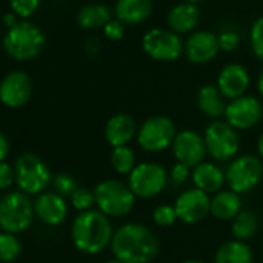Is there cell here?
I'll use <instances>...</instances> for the list:
<instances>
[{
    "instance_id": "obj_1",
    "label": "cell",
    "mask_w": 263,
    "mask_h": 263,
    "mask_svg": "<svg viewBox=\"0 0 263 263\" xmlns=\"http://www.w3.org/2000/svg\"><path fill=\"white\" fill-rule=\"evenodd\" d=\"M110 248L121 263H149L158 254L160 243L147 226L127 223L113 234Z\"/></svg>"
},
{
    "instance_id": "obj_2",
    "label": "cell",
    "mask_w": 263,
    "mask_h": 263,
    "mask_svg": "<svg viewBox=\"0 0 263 263\" xmlns=\"http://www.w3.org/2000/svg\"><path fill=\"white\" fill-rule=\"evenodd\" d=\"M113 238V229L107 215L101 211L79 212L71 226V240L76 249L84 254H98L105 249Z\"/></svg>"
},
{
    "instance_id": "obj_3",
    "label": "cell",
    "mask_w": 263,
    "mask_h": 263,
    "mask_svg": "<svg viewBox=\"0 0 263 263\" xmlns=\"http://www.w3.org/2000/svg\"><path fill=\"white\" fill-rule=\"evenodd\" d=\"M45 47L44 31L28 21H19L4 36L5 51L16 61H30Z\"/></svg>"
},
{
    "instance_id": "obj_4",
    "label": "cell",
    "mask_w": 263,
    "mask_h": 263,
    "mask_svg": "<svg viewBox=\"0 0 263 263\" xmlns=\"http://www.w3.org/2000/svg\"><path fill=\"white\" fill-rule=\"evenodd\" d=\"M34 217V203L30 195L13 191L0 198V228L4 232L19 234L27 231Z\"/></svg>"
},
{
    "instance_id": "obj_5",
    "label": "cell",
    "mask_w": 263,
    "mask_h": 263,
    "mask_svg": "<svg viewBox=\"0 0 263 263\" xmlns=\"http://www.w3.org/2000/svg\"><path fill=\"white\" fill-rule=\"evenodd\" d=\"M16 184L27 195H41L53 181L48 166L34 154H22L14 163Z\"/></svg>"
},
{
    "instance_id": "obj_6",
    "label": "cell",
    "mask_w": 263,
    "mask_h": 263,
    "mask_svg": "<svg viewBox=\"0 0 263 263\" xmlns=\"http://www.w3.org/2000/svg\"><path fill=\"white\" fill-rule=\"evenodd\" d=\"M135 194L119 180H104L95 187V200L107 217H124L135 204Z\"/></svg>"
},
{
    "instance_id": "obj_7",
    "label": "cell",
    "mask_w": 263,
    "mask_h": 263,
    "mask_svg": "<svg viewBox=\"0 0 263 263\" xmlns=\"http://www.w3.org/2000/svg\"><path fill=\"white\" fill-rule=\"evenodd\" d=\"M177 137V128L171 118L157 115L143 122L138 130V144L146 152H161L171 147Z\"/></svg>"
},
{
    "instance_id": "obj_8",
    "label": "cell",
    "mask_w": 263,
    "mask_h": 263,
    "mask_svg": "<svg viewBox=\"0 0 263 263\" xmlns=\"http://www.w3.org/2000/svg\"><path fill=\"white\" fill-rule=\"evenodd\" d=\"M204 144L208 154L217 161L234 158L240 147L237 130L226 121H214L204 132Z\"/></svg>"
},
{
    "instance_id": "obj_9",
    "label": "cell",
    "mask_w": 263,
    "mask_h": 263,
    "mask_svg": "<svg viewBox=\"0 0 263 263\" xmlns=\"http://www.w3.org/2000/svg\"><path fill=\"white\" fill-rule=\"evenodd\" d=\"M143 50L154 61L172 62L184 53V42L169 28H152L143 36Z\"/></svg>"
},
{
    "instance_id": "obj_10",
    "label": "cell",
    "mask_w": 263,
    "mask_h": 263,
    "mask_svg": "<svg viewBox=\"0 0 263 263\" xmlns=\"http://www.w3.org/2000/svg\"><path fill=\"white\" fill-rule=\"evenodd\" d=\"M167 172L158 163H141L128 175V187L138 198H152L167 184Z\"/></svg>"
},
{
    "instance_id": "obj_11",
    "label": "cell",
    "mask_w": 263,
    "mask_h": 263,
    "mask_svg": "<svg viewBox=\"0 0 263 263\" xmlns=\"http://www.w3.org/2000/svg\"><path fill=\"white\" fill-rule=\"evenodd\" d=\"M226 183L235 194H245L254 189L263 177V164L258 157L241 155L226 169Z\"/></svg>"
},
{
    "instance_id": "obj_12",
    "label": "cell",
    "mask_w": 263,
    "mask_h": 263,
    "mask_svg": "<svg viewBox=\"0 0 263 263\" xmlns=\"http://www.w3.org/2000/svg\"><path fill=\"white\" fill-rule=\"evenodd\" d=\"M33 95L31 78L21 70L10 71L0 81V102L10 108L24 107Z\"/></svg>"
},
{
    "instance_id": "obj_13",
    "label": "cell",
    "mask_w": 263,
    "mask_h": 263,
    "mask_svg": "<svg viewBox=\"0 0 263 263\" xmlns=\"http://www.w3.org/2000/svg\"><path fill=\"white\" fill-rule=\"evenodd\" d=\"M263 115L260 101L254 96H241L232 99L224 110L226 122L235 130H246L254 127Z\"/></svg>"
},
{
    "instance_id": "obj_14",
    "label": "cell",
    "mask_w": 263,
    "mask_h": 263,
    "mask_svg": "<svg viewBox=\"0 0 263 263\" xmlns=\"http://www.w3.org/2000/svg\"><path fill=\"white\" fill-rule=\"evenodd\" d=\"M209 194L194 187L184 191L175 201V212L180 221L186 224H194L201 221L211 212Z\"/></svg>"
},
{
    "instance_id": "obj_15",
    "label": "cell",
    "mask_w": 263,
    "mask_h": 263,
    "mask_svg": "<svg viewBox=\"0 0 263 263\" xmlns=\"http://www.w3.org/2000/svg\"><path fill=\"white\" fill-rule=\"evenodd\" d=\"M172 151L178 163L186 164L187 167H197L201 164L208 152L204 138L194 130H183L177 134Z\"/></svg>"
},
{
    "instance_id": "obj_16",
    "label": "cell",
    "mask_w": 263,
    "mask_h": 263,
    "mask_svg": "<svg viewBox=\"0 0 263 263\" xmlns=\"http://www.w3.org/2000/svg\"><path fill=\"white\" fill-rule=\"evenodd\" d=\"M218 51V36L206 30L191 33L187 41L184 42V54L192 64H208L215 59Z\"/></svg>"
},
{
    "instance_id": "obj_17",
    "label": "cell",
    "mask_w": 263,
    "mask_h": 263,
    "mask_svg": "<svg viewBox=\"0 0 263 263\" xmlns=\"http://www.w3.org/2000/svg\"><path fill=\"white\" fill-rule=\"evenodd\" d=\"M217 87L226 99L241 98L249 87V73L240 64H228L218 73Z\"/></svg>"
},
{
    "instance_id": "obj_18",
    "label": "cell",
    "mask_w": 263,
    "mask_h": 263,
    "mask_svg": "<svg viewBox=\"0 0 263 263\" xmlns=\"http://www.w3.org/2000/svg\"><path fill=\"white\" fill-rule=\"evenodd\" d=\"M67 201L56 192H44L34 200V215L45 224L58 226L67 218Z\"/></svg>"
},
{
    "instance_id": "obj_19",
    "label": "cell",
    "mask_w": 263,
    "mask_h": 263,
    "mask_svg": "<svg viewBox=\"0 0 263 263\" xmlns=\"http://www.w3.org/2000/svg\"><path fill=\"white\" fill-rule=\"evenodd\" d=\"M137 135V122L130 115L118 113L113 115L105 124V140L115 147L127 146Z\"/></svg>"
},
{
    "instance_id": "obj_20",
    "label": "cell",
    "mask_w": 263,
    "mask_h": 263,
    "mask_svg": "<svg viewBox=\"0 0 263 263\" xmlns=\"http://www.w3.org/2000/svg\"><path fill=\"white\" fill-rule=\"evenodd\" d=\"M154 11V0H116L115 16L124 25H140Z\"/></svg>"
},
{
    "instance_id": "obj_21",
    "label": "cell",
    "mask_w": 263,
    "mask_h": 263,
    "mask_svg": "<svg viewBox=\"0 0 263 263\" xmlns=\"http://www.w3.org/2000/svg\"><path fill=\"white\" fill-rule=\"evenodd\" d=\"M200 22V10L194 4L181 2L167 13V25L177 34L194 33Z\"/></svg>"
},
{
    "instance_id": "obj_22",
    "label": "cell",
    "mask_w": 263,
    "mask_h": 263,
    "mask_svg": "<svg viewBox=\"0 0 263 263\" xmlns=\"http://www.w3.org/2000/svg\"><path fill=\"white\" fill-rule=\"evenodd\" d=\"M192 181L197 189L206 194H214V192H220V189L226 181V175L218 166L212 163H201L197 167H194Z\"/></svg>"
},
{
    "instance_id": "obj_23",
    "label": "cell",
    "mask_w": 263,
    "mask_h": 263,
    "mask_svg": "<svg viewBox=\"0 0 263 263\" xmlns=\"http://www.w3.org/2000/svg\"><path fill=\"white\" fill-rule=\"evenodd\" d=\"M224 96L221 95V91L218 90L217 85L212 84H206L200 88L198 95H197V104L198 108L209 118H220L224 116V110H226V102H224Z\"/></svg>"
},
{
    "instance_id": "obj_24",
    "label": "cell",
    "mask_w": 263,
    "mask_h": 263,
    "mask_svg": "<svg viewBox=\"0 0 263 263\" xmlns=\"http://www.w3.org/2000/svg\"><path fill=\"white\" fill-rule=\"evenodd\" d=\"M76 21L84 30L104 28L111 21V10L104 4H87L79 10Z\"/></svg>"
},
{
    "instance_id": "obj_25",
    "label": "cell",
    "mask_w": 263,
    "mask_h": 263,
    "mask_svg": "<svg viewBox=\"0 0 263 263\" xmlns=\"http://www.w3.org/2000/svg\"><path fill=\"white\" fill-rule=\"evenodd\" d=\"M238 194L232 191H220L211 201V212L218 220H234L241 211Z\"/></svg>"
},
{
    "instance_id": "obj_26",
    "label": "cell",
    "mask_w": 263,
    "mask_h": 263,
    "mask_svg": "<svg viewBox=\"0 0 263 263\" xmlns=\"http://www.w3.org/2000/svg\"><path fill=\"white\" fill-rule=\"evenodd\" d=\"M215 263H252V251L245 241H226L218 248Z\"/></svg>"
},
{
    "instance_id": "obj_27",
    "label": "cell",
    "mask_w": 263,
    "mask_h": 263,
    "mask_svg": "<svg viewBox=\"0 0 263 263\" xmlns=\"http://www.w3.org/2000/svg\"><path fill=\"white\" fill-rule=\"evenodd\" d=\"M257 228H258V218L251 211H241L232 220V234L240 241L251 238L257 232Z\"/></svg>"
},
{
    "instance_id": "obj_28",
    "label": "cell",
    "mask_w": 263,
    "mask_h": 263,
    "mask_svg": "<svg viewBox=\"0 0 263 263\" xmlns=\"http://www.w3.org/2000/svg\"><path fill=\"white\" fill-rule=\"evenodd\" d=\"M111 167L121 174V175H130L132 171L137 167V158L135 154L130 147L122 146V147H115L110 157Z\"/></svg>"
},
{
    "instance_id": "obj_29",
    "label": "cell",
    "mask_w": 263,
    "mask_h": 263,
    "mask_svg": "<svg viewBox=\"0 0 263 263\" xmlns=\"http://www.w3.org/2000/svg\"><path fill=\"white\" fill-rule=\"evenodd\" d=\"M22 252L21 240L16 237V234L10 232H0V261L11 263L19 258Z\"/></svg>"
},
{
    "instance_id": "obj_30",
    "label": "cell",
    "mask_w": 263,
    "mask_h": 263,
    "mask_svg": "<svg viewBox=\"0 0 263 263\" xmlns=\"http://www.w3.org/2000/svg\"><path fill=\"white\" fill-rule=\"evenodd\" d=\"M249 45L254 56L263 61V16L255 19L249 31Z\"/></svg>"
},
{
    "instance_id": "obj_31",
    "label": "cell",
    "mask_w": 263,
    "mask_h": 263,
    "mask_svg": "<svg viewBox=\"0 0 263 263\" xmlns=\"http://www.w3.org/2000/svg\"><path fill=\"white\" fill-rule=\"evenodd\" d=\"M70 201H71L73 208L78 209L79 212L90 211V208L96 203V200H95V191H90L87 187H78L73 192V195L70 197Z\"/></svg>"
},
{
    "instance_id": "obj_32",
    "label": "cell",
    "mask_w": 263,
    "mask_h": 263,
    "mask_svg": "<svg viewBox=\"0 0 263 263\" xmlns=\"http://www.w3.org/2000/svg\"><path fill=\"white\" fill-rule=\"evenodd\" d=\"M53 187H54V192L61 197H71L73 192L78 189V183L76 180L68 175V174H58L53 177Z\"/></svg>"
},
{
    "instance_id": "obj_33",
    "label": "cell",
    "mask_w": 263,
    "mask_h": 263,
    "mask_svg": "<svg viewBox=\"0 0 263 263\" xmlns=\"http://www.w3.org/2000/svg\"><path fill=\"white\" fill-rule=\"evenodd\" d=\"M152 217H154V221L158 226H163V228H169V226H172L178 220L177 212H175V208L174 206H169V204L158 206L154 211V215Z\"/></svg>"
},
{
    "instance_id": "obj_34",
    "label": "cell",
    "mask_w": 263,
    "mask_h": 263,
    "mask_svg": "<svg viewBox=\"0 0 263 263\" xmlns=\"http://www.w3.org/2000/svg\"><path fill=\"white\" fill-rule=\"evenodd\" d=\"M41 0H10L11 10L21 17H30L37 8Z\"/></svg>"
},
{
    "instance_id": "obj_35",
    "label": "cell",
    "mask_w": 263,
    "mask_h": 263,
    "mask_svg": "<svg viewBox=\"0 0 263 263\" xmlns=\"http://www.w3.org/2000/svg\"><path fill=\"white\" fill-rule=\"evenodd\" d=\"M102 30H104V36L111 42L121 41L125 34V25L118 19H111Z\"/></svg>"
},
{
    "instance_id": "obj_36",
    "label": "cell",
    "mask_w": 263,
    "mask_h": 263,
    "mask_svg": "<svg viewBox=\"0 0 263 263\" xmlns=\"http://www.w3.org/2000/svg\"><path fill=\"white\" fill-rule=\"evenodd\" d=\"M16 183L14 167L10 166L7 161H0V191L10 189Z\"/></svg>"
},
{
    "instance_id": "obj_37",
    "label": "cell",
    "mask_w": 263,
    "mask_h": 263,
    "mask_svg": "<svg viewBox=\"0 0 263 263\" xmlns=\"http://www.w3.org/2000/svg\"><path fill=\"white\" fill-rule=\"evenodd\" d=\"M240 44L238 34L232 30H226L218 36V45L223 51H234Z\"/></svg>"
},
{
    "instance_id": "obj_38",
    "label": "cell",
    "mask_w": 263,
    "mask_h": 263,
    "mask_svg": "<svg viewBox=\"0 0 263 263\" xmlns=\"http://www.w3.org/2000/svg\"><path fill=\"white\" fill-rule=\"evenodd\" d=\"M189 177V167L186 164H175L171 171V180L175 183V184H183Z\"/></svg>"
},
{
    "instance_id": "obj_39",
    "label": "cell",
    "mask_w": 263,
    "mask_h": 263,
    "mask_svg": "<svg viewBox=\"0 0 263 263\" xmlns=\"http://www.w3.org/2000/svg\"><path fill=\"white\" fill-rule=\"evenodd\" d=\"M8 152H10L8 138L0 132V161H5V158L8 157Z\"/></svg>"
},
{
    "instance_id": "obj_40",
    "label": "cell",
    "mask_w": 263,
    "mask_h": 263,
    "mask_svg": "<svg viewBox=\"0 0 263 263\" xmlns=\"http://www.w3.org/2000/svg\"><path fill=\"white\" fill-rule=\"evenodd\" d=\"M85 50H87V53H88L90 56H96L98 51H99V44H98V41H96V39H88V41L85 42Z\"/></svg>"
},
{
    "instance_id": "obj_41",
    "label": "cell",
    "mask_w": 263,
    "mask_h": 263,
    "mask_svg": "<svg viewBox=\"0 0 263 263\" xmlns=\"http://www.w3.org/2000/svg\"><path fill=\"white\" fill-rule=\"evenodd\" d=\"M17 22H19V21H17V14H16L14 11H11V13H5V14H4V24H5L8 28L14 27Z\"/></svg>"
},
{
    "instance_id": "obj_42",
    "label": "cell",
    "mask_w": 263,
    "mask_h": 263,
    "mask_svg": "<svg viewBox=\"0 0 263 263\" xmlns=\"http://www.w3.org/2000/svg\"><path fill=\"white\" fill-rule=\"evenodd\" d=\"M257 151H258L260 157L263 158V134L260 135V138H258V141H257Z\"/></svg>"
},
{
    "instance_id": "obj_43",
    "label": "cell",
    "mask_w": 263,
    "mask_h": 263,
    "mask_svg": "<svg viewBox=\"0 0 263 263\" xmlns=\"http://www.w3.org/2000/svg\"><path fill=\"white\" fill-rule=\"evenodd\" d=\"M257 87H258V93H260V95H261V98H263V70H261V73H260V76H258Z\"/></svg>"
},
{
    "instance_id": "obj_44",
    "label": "cell",
    "mask_w": 263,
    "mask_h": 263,
    "mask_svg": "<svg viewBox=\"0 0 263 263\" xmlns=\"http://www.w3.org/2000/svg\"><path fill=\"white\" fill-rule=\"evenodd\" d=\"M183 2H187V4H194V5H197L198 2H201V0H183Z\"/></svg>"
},
{
    "instance_id": "obj_45",
    "label": "cell",
    "mask_w": 263,
    "mask_h": 263,
    "mask_svg": "<svg viewBox=\"0 0 263 263\" xmlns=\"http://www.w3.org/2000/svg\"><path fill=\"white\" fill-rule=\"evenodd\" d=\"M183 263H203V261H200V260H186Z\"/></svg>"
},
{
    "instance_id": "obj_46",
    "label": "cell",
    "mask_w": 263,
    "mask_h": 263,
    "mask_svg": "<svg viewBox=\"0 0 263 263\" xmlns=\"http://www.w3.org/2000/svg\"><path fill=\"white\" fill-rule=\"evenodd\" d=\"M105 263H121V261L115 258V260H108V261H105Z\"/></svg>"
}]
</instances>
